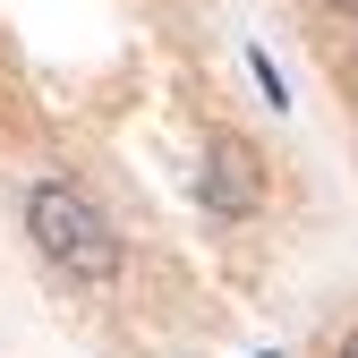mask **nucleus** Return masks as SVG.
Returning <instances> with one entry per match:
<instances>
[{
	"label": "nucleus",
	"instance_id": "f257e3e1",
	"mask_svg": "<svg viewBox=\"0 0 358 358\" xmlns=\"http://www.w3.org/2000/svg\"><path fill=\"white\" fill-rule=\"evenodd\" d=\"M26 239L77 290H111L120 282V231H111V213L85 196L77 179H34L26 188Z\"/></svg>",
	"mask_w": 358,
	"mask_h": 358
},
{
	"label": "nucleus",
	"instance_id": "f03ea898",
	"mask_svg": "<svg viewBox=\"0 0 358 358\" xmlns=\"http://www.w3.org/2000/svg\"><path fill=\"white\" fill-rule=\"evenodd\" d=\"M196 205L222 213V222H248L264 205V171H256V154L239 137H205L196 145Z\"/></svg>",
	"mask_w": 358,
	"mask_h": 358
},
{
	"label": "nucleus",
	"instance_id": "7ed1b4c3",
	"mask_svg": "<svg viewBox=\"0 0 358 358\" xmlns=\"http://www.w3.org/2000/svg\"><path fill=\"white\" fill-rule=\"evenodd\" d=\"M248 69H256V85H264V103H273V111H290V94H282V69L264 60V52H248Z\"/></svg>",
	"mask_w": 358,
	"mask_h": 358
},
{
	"label": "nucleus",
	"instance_id": "20e7f679",
	"mask_svg": "<svg viewBox=\"0 0 358 358\" xmlns=\"http://www.w3.org/2000/svg\"><path fill=\"white\" fill-rule=\"evenodd\" d=\"M333 358H358V333H341V350H333Z\"/></svg>",
	"mask_w": 358,
	"mask_h": 358
},
{
	"label": "nucleus",
	"instance_id": "39448f33",
	"mask_svg": "<svg viewBox=\"0 0 358 358\" xmlns=\"http://www.w3.org/2000/svg\"><path fill=\"white\" fill-rule=\"evenodd\" d=\"M333 9H341V17H358V0H333Z\"/></svg>",
	"mask_w": 358,
	"mask_h": 358
}]
</instances>
